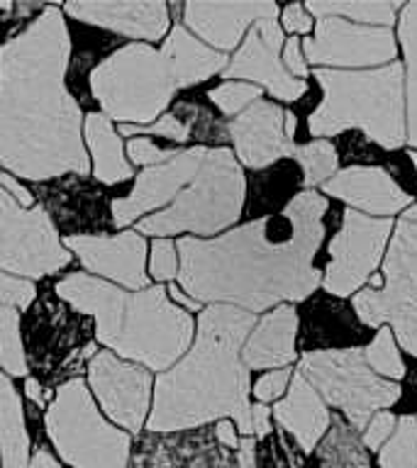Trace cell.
I'll list each match as a JSON object with an SVG mask.
<instances>
[{
	"mask_svg": "<svg viewBox=\"0 0 417 468\" xmlns=\"http://www.w3.org/2000/svg\"><path fill=\"white\" fill-rule=\"evenodd\" d=\"M327 200L300 190L276 215L254 219L215 239L178 241V283L196 303L263 313L310 298L322 283L313 259L325 237Z\"/></svg>",
	"mask_w": 417,
	"mask_h": 468,
	"instance_id": "1",
	"label": "cell"
},
{
	"mask_svg": "<svg viewBox=\"0 0 417 468\" xmlns=\"http://www.w3.org/2000/svg\"><path fill=\"white\" fill-rule=\"evenodd\" d=\"M71 37L59 7H44L0 49V164L29 181L86 176L80 108L66 90Z\"/></svg>",
	"mask_w": 417,
	"mask_h": 468,
	"instance_id": "2",
	"label": "cell"
},
{
	"mask_svg": "<svg viewBox=\"0 0 417 468\" xmlns=\"http://www.w3.org/2000/svg\"><path fill=\"white\" fill-rule=\"evenodd\" d=\"M254 324V314L240 307H205L198 317L196 344L156 378L149 430L178 431L232 417L237 430L251 437L249 368L241 361V346Z\"/></svg>",
	"mask_w": 417,
	"mask_h": 468,
	"instance_id": "3",
	"label": "cell"
},
{
	"mask_svg": "<svg viewBox=\"0 0 417 468\" xmlns=\"http://www.w3.org/2000/svg\"><path fill=\"white\" fill-rule=\"evenodd\" d=\"M54 291L93 317L105 346L149 371L171 368L193 342V317L168 300L164 285L127 292L88 273H71Z\"/></svg>",
	"mask_w": 417,
	"mask_h": 468,
	"instance_id": "4",
	"label": "cell"
},
{
	"mask_svg": "<svg viewBox=\"0 0 417 468\" xmlns=\"http://www.w3.org/2000/svg\"><path fill=\"white\" fill-rule=\"evenodd\" d=\"M315 79L325 98L310 115V134L332 137L347 130H361L383 149L405 144V69L388 64L366 71L317 69Z\"/></svg>",
	"mask_w": 417,
	"mask_h": 468,
	"instance_id": "5",
	"label": "cell"
},
{
	"mask_svg": "<svg viewBox=\"0 0 417 468\" xmlns=\"http://www.w3.org/2000/svg\"><path fill=\"white\" fill-rule=\"evenodd\" d=\"M247 183L234 154L225 146L208 149L193 181L174 197L166 210L149 215L137 225V234H218L234 225L244 207Z\"/></svg>",
	"mask_w": 417,
	"mask_h": 468,
	"instance_id": "6",
	"label": "cell"
},
{
	"mask_svg": "<svg viewBox=\"0 0 417 468\" xmlns=\"http://www.w3.org/2000/svg\"><path fill=\"white\" fill-rule=\"evenodd\" d=\"M176 90L161 51L149 44L123 47L91 71V93L102 105V115L120 122H152L168 108Z\"/></svg>",
	"mask_w": 417,
	"mask_h": 468,
	"instance_id": "7",
	"label": "cell"
},
{
	"mask_svg": "<svg viewBox=\"0 0 417 468\" xmlns=\"http://www.w3.org/2000/svg\"><path fill=\"white\" fill-rule=\"evenodd\" d=\"M47 431L73 468H127L130 437L108 424L80 378L57 388L47 408Z\"/></svg>",
	"mask_w": 417,
	"mask_h": 468,
	"instance_id": "8",
	"label": "cell"
},
{
	"mask_svg": "<svg viewBox=\"0 0 417 468\" xmlns=\"http://www.w3.org/2000/svg\"><path fill=\"white\" fill-rule=\"evenodd\" d=\"M383 276V288L369 285L354 295L357 317L376 329L388 322L402 349L417 358V205L395 225Z\"/></svg>",
	"mask_w": 417,
	"mask_h": 468,
	"instance_id": "9",
	"label": "cell"
},
{
	"mask_svg": "<svg viewBox=\"0 0 417 468\" xmlns=\"http://www.w3.org/2000/svg\"><path fill=\"white\" fill-rule=\"evenodd\" d=\"M298 373L310 380L322 400L342 410L354 431L366 430L376 412L401 398V386L373 373L358 346L310 351L300 358Z\"/></svg>",
	"mask_w": 417,
	"mask_h": 468,
	"instance_id": "10",
	"label": "cell"
},
{
	"mask_svg": "<svg viewBox=\"0 0 417 468\" xmlns=\"http://www.w3.org/2000/svg\"><path fill=\"white\" fill-rule=\"evenodd\" d=\"M71 261L42 205L22 207L0 188V271L27 278L57 273Z\"/></svg>",
	"mask_w": 417,
	"mask_h": 468,
	"instance_id": "11",
	"label": "cell"
},
{
	"mask_svg": "<svg viewBox=\"0 0 417 468\" xmlns=\"http://www.w3.org/2000/svg\"><path fill=\"white\" fill-rule=\"evenodd\" d=\"M393 232L390 218H369L357 210L344 212L342 227L329 244V263L322 285L339 298L357 292L371 278Z\"/></svg>",
	"mask_w": 417,
	"mask_h": 468,
	"instance_id": "12",
	"label": "cell"
},
{
	"mask_svg": "<svg viewBox=\"0 0 417 468\" xmlns=\"http://www.w3.org/2000/svg\"><path fill=\"white\" fill-rule=\"evenodd\" d=\"M305 58L317 66H337V71L369 66H388L398 54L395 35L388 27H369L342 17H320L315 37L303 42Z\"/></svg>",
	"mask_w": 417,
	"mask_h": 468,
	"instance_id": "13",
	"label": "cell"
},
{
	"mask_svg": "<svg viewBox=\"0 0 417 468\" xmlns=\"http://www.w3.org/2000/svg\"><path fill=\"white\" fill-rule=\"evenodd\" d=\"M88 380L105 415L130 431H139L149 410L152 376L110 351H98L88 364Z\"/></svg>",
	"mask_w": 417,
	"mask_h": 468,
	"instance_id": "14",
	"label": "cell"
},
{
	"mask_svg": "<svg viewBox=\"0 0 417 468\" xmlns=\"http://www.w3.org/2000/svg\"><path fill=\"white\" fill-rule=\"evenodd\" d=\"M281 47H283V29L278 20H259L249 29L247 39L240 51L230 58L222 73L225 79H247L262 83L273 98L293 102L307 93L305 80L295 79L281 64Z\"/></svg>",
	"mask_w": 417,
	"mask_h": 468,
	"instance_id": "15",
	"label": "cell"
},
{
	"mask_svg": "<svg viewBox=\"0 0 417 468\" xmlns=\"http://www.w3.org/2000/svg\"><path fill=\"white\" fill-rule=\"evenodd\" d=\"M205 152L208 146H193L186 152H176V156L164 164L144 168L137 176L130 196L112 200V222L117 227H124L146 212L159 210L164 205L168 207L174 203V197L193 181V176L203 164Z\"/></svg>",
	"mask_w": 417,
	"mask_h": 468,
	"instance_id": "16",
	"label": "cell"
},
{
	"mask_svg": "<svg viewBox=\"0 0 417 468\" xmlns=\"http://www.w3.org/2000/svg\"><path fill=\"white\" fill-rule=\"evenodd\" d=\"M73 254H79L91 273L112 278L130 291L146 288V241L142 234L124 232L102 237V234H69L64 239Z\"/></svg>",
	"mask_w": 417,
	"mask_h": 468,
	"instance_id": "17",
	"label": "cell"
},
{
	"mask_svg": "<svg viewBox=\"0 0 417 468\" xmlns=\"http://www.w3.org/2000/svg\"><path fill=\"white\" fill-rule=\"evenodd\" d=\"M285 112L276 102L256 101L227 124L237 156L244 166L266 168L273 161L295 154L293 139L283 130Z\"/></svg>",
	"mask_w": 417,
	"mask_h": 468,
	"instance_id": "18",
	"label": "cell"
},
{
	"mask_svg": "<svg viewBox=\"0 0 417 468\" xmlns=\"http://www.w3.org/2000/svg\"><path fill=\"white\" fill-rule=\"evenodd\" d=\"M276 3H186L183 20L200 39L219 51L240 44L249 25L259 20H276Z\"/></svg>",
	"mask_w": 417,
	"mask_h": 468,
	"instance_id": "19",
	"label": "cell"
},
{
	"mask_svg": "<svg viewBox=\"0 0 417 468\" xmlns=\"http://www.w3.org/2000/svg\"><path fill=\"white\" fill-rule=\"evenodd\" d=\"M322 190L339 197L357 212L369 215H395L410 205V196L393 181V176L380 166H349L322 183Z\"/></svg>",
	"mask_w": 417,
	"mask_h": 468,
	"instance_id": "20",
	"label": "cell"
},
{
	"mask_svg": "<svg viewBox=\"0 0 417 468\" xmlns=\"http://www.w3.org/2000/svg\"><path fill=\"white\" fill-rule=\"evenodd\" d=\"M64 10L76 20L105 27L132 39H161L168 29L166 3H66Z\"/></svg>",
	"mask_w": 417,
	"mask_h": 468,
	"instance_id": "21",
	"label": "cell"
},
{
	"mask_svg": "<svg viewBox=\"0 0 417 468\" xmlns=\"http://www.w3.org/2000/svg\"><path fill=\"white\" fill-rule=\"evenodd\" d=\"M295 332H298V313L293 305H278L273 313L263 314L249 332L241 346V361L249 371L263 368H288L295 358Z\"/></svg>",
	"mask_w": 417,
	"mask_h": 468,
	"instance_id": "22",
	"label": "cell"
},
{
	"mask_svg": "<svg viewBox=\"0 0 417 468\" xmlns=\"http://www.w3.org/2000/svg\"><path fill=\"white\" fill-rule=\"evenodd\" d=\"M271 412L278 420V424L295 437L303 453L317 449V441L327 434L329 424H332L329 410L320 393L298 371L291 376V386H288L285 398Z\"/></svg>",
	"mask_w": 417,
	"mask_h": 468,
	"instance_id": "23",
	"label": "cell"
},
{
	"mask_svg": "<svg viewBox=\"0 0 417 468\" xmlns=\"http://www.w3.org/2000/svg\"><path fill=\"white\" fill-rule=\"evenodd\" d=\"M161 57L174 76L176 86L188 88L203 83L218 71L227 69V57L222 51L205 47L200 39L190 35L183 25H176L161 47Z\"/></svg>",
	"mask_w": 417,
	"mask_h": 468,
	"instance_id": "24",
	"label": "cell"
},
{
	"mask_svg": "<svg viewBox=\"0 0 417 468\" xmlns=\"http://www.w3.org/2000/svg\"><path fill=\"white\" fill-rule=\"evenodd\" d=\"M32 300H35V285L25 278L5 276L0 271V366L10 376L27 373V358L20 336V314Z\"/></svg>",
	"mask_w": 417,
	"mask_h": 468,
	"instance_id": "25",
	"label": "cell"
},
{
	"mask_svg": "<svg viewBox=\"0 0 417 468\" xmlns=\"http://www.w3.org/2000/svg\"><path fill=\"white\" fill-rule=\"evenodd\" d=\"M86 139L93 156V174L98 181L115 186V183L130 181L132 166L124 161L123 142L112 130L110 117L102 112H91L86 115Z\"/></svg>",
	"mask_w": 417,
	"mask_h": 468,
	"instance_id": "26",
	"label": "cell"
},
{
	"mask_svg": "<svg viewBox=\"0 0 417 468\" xmlns=\"http://www.w3.org/2000/svg\"><path fill=\"white\" fill-rule=\"evenodd\" d=\"M0 456L3 468H29V437L25 430L20 395L0 371Z\"/></svg>",
	"mask_w": 417,
	"mask_h": 468,
	"instance_id": "27",
	"label": "cell"
},
{
	"mask_svg": "<svg viewBox=\"0 0 417 468\" xmlns=\"http://www.w3.org/2000/svg\"><path fill=\"white\" fill-rule=\"evenodd\" d=\"M402 51H405V142L417 149V3H408L401 10V27H398Z\"/></svg>",
	"mask_w": 417,
	"mask_h": 468,
	"instance_id": "28",
	"label": "cell"
},
{
	"mask_svg": "<svg viewBox=\"0 0 417 468\" xmlns=\"http://www.w3.org/2000/svg\"><path fill=\"white\" fill-rule=\"evenodd\" d=\"M317 456L322 468H371L364 441L351 430V424L342 422V417L332 420Z\"/></svg>",
	"mask_w": 417,
	"mask_h": 468,
	"instance_id": "29",
	"label": "cell"
},
{
	"mask_svg": "<svg viewBox=\"0 0 417 468\" xmlns=\"http://www.w3.org/2000/svg\"><path fill=\"white\" fill-rule=\"evenodd\" d=\"M307 13L317 15V17H349L357 25H371V27H388L393 25L398 17L395 13L401 10V3H388V0H380V3H327V0H310L305 5Z\"/></svg>",
	"mask_w": 417,
	"mask_h": 468,
	"instance_id": "30",
	"label": "cell"
},
{
	"mask_svg": "<svg viewBox=\"0 0 417 468\" xmlns=\"http://www.w3.org/2000/svg\"><path fill=\"white\" fill-rule=\"evenodd\" d=\"M380 468H417V417L405 415L395 424L393 437L380 446Z\"/></svg>",
	"mask_w": 417,
	"mask_h": 468,
	"instance_id": "31",
	"label": "cell"
},
{
	"mask_svg": "<svg viewBox=\"0 0 417 468\" xmlns=\"http://www.w3.org/2000/svg\"><path fill=\"white\" fill-rule=\"evenodd\" d=\"M293 156L300 161L307 186L327 183L329 176L337 171V164H339L337 149L329 144L327 139H315V142H307L303 146H295Z\"/></svg>",
	"mask_w": 417,
	"mask_h": 468,
	"instance_id": "32",
	"label": "cell"
},
{
	"mask_svg": "<svg viewBox=\"0 0 417 468\" xmlns=\"http://www.w3.org/2000/svg\"><path fill=\"white\" fill-rule=\"evenodd\" d=\"M366 364L371 366L373 373H379L380 378L398 380L405 378V364H402L398 346H395V336L388 327H380L379 335L373 336V342L364 349Z\"/></svg>",
	"mask_w": 417,
	"mask_h": 468,
	"instance_id": "33",
	"label": "cell"
},
{
	"mask_svg": "<svg viewBox=\"0 0 417 468\" xmlns=\"http://www.w3.org/2000/svg\"><path fill=\"white\" fill-rule=\"evenodd\" d=\"M208 98H210L225 115L237 117L240 112H244L251 102H256L262 98V88L254 86V83H241V80H227L222 86L212 88Z\"/></svg>",
	"mask_w": 417,
	"mask_h": 468,
	"instance_id": "34",
	"label": "cell"
},
{
	"mask_svg": "<svg viewBox=\"0 0 417 468\" xmlns=\"http://www.w3.org/2000/svg\"><path fill=\"white\" fill-rule=\"evenodd\" d=\"M123 134H156V137L174 139V142H186L190 137V127L183 124L176 115H161L154 124H123Z\"/></svg>",
	"mask_w": 417,
	"mask_h": 468,
	"instance_id": "35",
	"label": "cell"
},
{
	"mask_svg": "<svg viewBox=\"0 0 417 468\" xmlns=\"http://www.w3.org/2000/svg\"><path fill=\"white\" fill-rule=\"evenodd\" d=\"M149 273L156 281H168L178 276V261H176V247L171 239L152 241V261H149Z\"/></svg>",
	"mask_w": 417,
	"mask_h": 468,
	"instance_id": "36",
	"label": "cell"
},
{
	"mask_svg": "<svg viewBox=\"0 0 417 468\" xmlns=\"http://www.w3.org/2000/svg\"><path fill=\"white\" fill-rule=\"evenodd\" d=\"M395 424H398V420H395L393 412H386V410L376 412V415L371 417V422L366 424V430H364L366 449H371V452H380V446L386 444L388 439L393 437Z\"/></svg>",
	"mask_w": 417,
	"mask_h": 468,
	"instance_id": "37",
	"label": "cell"
},
{
	"mask_svg": "<svg viewBox=\"0 0 417 468\" xmlns=\"http://www.w3.org/2000/svg\"><path fill=\"white\" fill-rule=\"evenodd\" d=\"M127 154L134 164H144V166H156V164H164L171 156H176V149H161L152 142V139H132L127 144Z\"/></svg>",
	"mask_w": 417,
	"mask_h": 468,
	"instance_id": "38",
	"label": "cell"
},
{
	"mask_svg": "<svg viewBox=\"0 0 417 468\" xmlns=\"http://www.w3.org/2000/svg\"><path fill=\"white\" fill-rule=\"evenodd\" d=\"M291 368H278V371H271L266 376H262L254 386V395L259 398V402L266 405V402L281 398L285 388H288V383H291Z\"/></svg>",
	"mask_w": 417,
	"mask_h": 468,
	"instance_id": "39",
	"label": "cell"
},
{
	"mask_svg": "<svg viewBox=\"0 0 417 468\" xmlns=\"http://www.w3.org/2000/svg\"><path fill=\"white\" fill-rule=\"evenodd\" d=\"M283 66L288 69L291 76L295 79L305 80L307 76V64L305 58H303V51H300V39L298 37H291L283 47Z\"/></svg>",
	"mask_w": 417,
	"mask_h": 468,
	"instance_id": "40",
	"label": "cell"
},
{
	"mask_svg": "<svg viewBox=\"0 0 417 468\" xmlns=\"http://www.w3.org/2000/svg\"><path fill=\"white\" fill-rule=\"evenodd\" d=\"M283 27L295 35H307L313 29V17L303 5H288L283 10Z\"/></svg>",
	"mask_w": 417,
	"mask_h": 468,
	"instance_id": "41",
	"label": "cell"
},
{
	"mask_svg": "<svg viewBox=\"0 0 417 468\" xmlns=\"http://www.w3.org/2000/svg\"><path fill=\"white\" fill-rule=\"evenodd\" d=\"M0 186L10 193V196L22 205V207H32V193L27 188H22L20 181H15L13 176L7 174H0Z\"/></svg>",
	"mask_w": 417,
	"mask_h": 468,
	"instance_id": "42",
	"label": "cell"
},
{
	"mask_svg": "<svg viewBox=\"0 0 417 468\" xmlns=\"http://www.w3.org/2000/svg\"><path fill=\"white\" fill-rule=\"evenodd\" d=\"M271 410L263 405V402H259V405H251V427H254V434H259V437H266L271 431Z\"/></svg>",
	"mask_w": 417,
	"mask_h": 468,
	"instance_id": "43",
	"label": "cell"
},
{
	"mask_svg": "<svg viewBox=\"0 0 417 468\" xmlns=\"http://www.w3.org/2000/svg\"><path fill=\"white\" fill-rule=\"evenodd\" d=\"M240 453H237V459H240V468H256V446L254 439L244 437L240 441Z\"/></svg>",
	"mask_w": 417,
	"mask_h": 468,
	"instance_id": "44",
	"label": "cell"
},
{
	"mask_svg": "<svg viewBox=\"0 0 417 468\" xmlns=\"http://www.w3.org/2000/svg\"><path fill=\"white\" fill-rule=\"evenodd\" d=\"M218 439L225 446H232V449H237V446H240V441H237V434H234V424L227 422V420H222V422L218 424Z\"/></svg>",
	"mask_w": 417,
	"mask_h": 468,
	"instance_id": "45",
	"label": "cell"
},
{
	"mask_svg": "<svg viewBox=\"0 0 417 468\" xmlns=\"http://www.w3.org/2000/svg\"><path fill=\"white\" fill-rule=\"evenodd\" d=\"M29 468H61V466H59V461L54 459L47 449H39V452L32 456V461H29Z\"/></svg>",
	"mask_w": 417,
	"mask_h": 468,
	"instance_id": "46",
	"label": "cell"
},
{
	"mask_svg": "<svg viewBox=\"0 0 417 468\" xmlns=\"http://www.w3.org/2000/svg\"><path fill=\"white\" fill-rule=\"evenodd\" d=\"M25 390H27V395L37 402V405H44V388L39 386L35 378H27V383H25Z\"/></svg>",
	"mask_w": 417,
	"mask_h": 468,
	"instance_id": "47",
	"label": "cell"
},
{
	"mask_svg": "<svg viewBox=\"0 0 417 468\" xmlns=\"http://www.w3.org/2000/svg\"><path fill=\"white\" fill-rule=\"evenodd\" d=\"M168 292H171V298H174L176 303H181V305L190 307V310H198V307H200V303H196V300H190L188 295H186V292H183V291H178L176 285H171V288H168Z\"/></svg>",
	"mask_w": 417,
	"mask_h": 468,
	"instance_id": "48",
	"label": "cell"
},
{
	"mask_svg": "<svg viewBox=\"0 0 417 468\" xmlns=\"http://www.w3.org/2000/svg\"><path fill=\"white\" fill-rule=\"evenodd\" d=\"M295 115L293 112H285V122H283V130L285 134H288V139H293V134H295Z\"/></svg>",
	"mask_w": 417,
	"mask_h": 468,
	"instance_id": "49",
	"label": "cell"
},
{
	"mask_svg": "<svg viewBox=\"0 0 417 468\" xmlns=\"http://www.w3.org/2000/svg\"><path fill=\"white\" fill-rule=\"evenodd\" d=\"M410 156H412V164H415V168H417V152H410Z\"/></svg>",
	"mask_w": 417,
	"mask_h": 468,
	"instance_id": "50",
	"label": "cell"
}]
</instances>
